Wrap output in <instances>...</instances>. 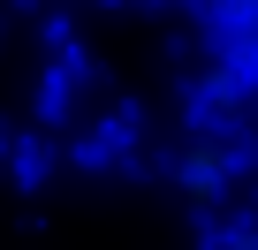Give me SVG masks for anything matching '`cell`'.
<instances>
[{"label": "cell", "instance_id": "6da1fadb", "mask_svg": "<svg viewBox=\"0 0 258 250\" xmlns=\"http://www.w3.org/2000/svg\"><path fill=\"white\" fill-rule=\"evenodd\" d=\"M220 16H228V23H243V31L258 38V0H220Z\"/></svg>", "mask_w": 258, "mask_h": 250}, {"label": "cell", "instance_id": "7a4b0ae2", "mask_svg": "<svg viewBox=\"0 0 258 250\" xmlns=\"http://www.w3.org/2000/svg\"><path fill=\"white\" fill-rule=\"evenodd\" d=\"M205 8H220V0H205Z\"/></svg>", "mask_w": 258, "mask_h": 250}]
</instances>
